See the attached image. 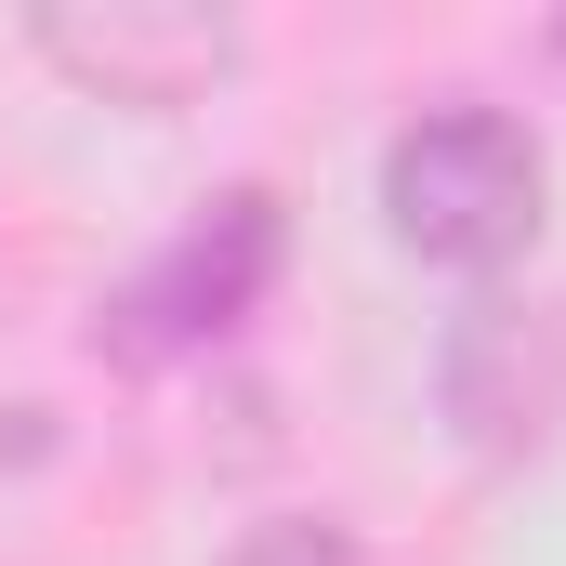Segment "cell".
Masks as SVG:
<instances>
[{
	"label": "cell",
	"instance_id": "2",
	"mask_svg": "<svg viewBox=\"0 0 566 566\" xmlns=\"http://www.w3.org/2000/svg\"><path fill=\"white\" fill-rule=\"evenodd\" d=\"M277 198L264 185H224L211 211H185L158 251H145L133 277L106 290V316H93V343L119 356V369H171V356H198V343H224L251 303H264V277H277Z\"/></svg>",
	"mask_w": 566,
	"mask_h": 566
},
{
	"label": "cell",
	"instance_id": "5",
	"mask_svg": "<svg viewBox=\"0 0 566 566\" xmlns=\"http://www.w3.org/2000/svg\"><path fill=\"white\" fill-rule=\"evenodd\" d=\"M541 40H554V53H566V13H554V27H541Z\"/></svg>",
	"mask_w": 566,
	"mask_h": 566
},
{
	"label": "cell",
	"instance_id": "4",
	"mask_svg": "<svg viewBox=\"0 0 566 566\" xmlns=\"http://www.w3.org/2000/svg\"><path fill=\"white\" fill-rule=\"evenodd\" d=\"M211 566H369V554H356V527H329V514H264L251 541H224Z\"/></svg>",
	"mask_w": 566,
	"mask_h": 566
},
{
	"label": "cell",
	"instance_id": "1",
	"mask_svg": "<svg viewBox=\"0 0 566 566\" xmlns=\"http://www.w3.org/2000/svg\"><path fill=\"white\" fill-rule=\"evenodd\" d=\"M382 224L422 264H514L541 238V133L474 93L396 119L382 133Z\"/></svg>",
	"mask_w": 566,
	"mask_h": 566
},
{
	"label": "cell",
	"instance_id": "3",
	"mask_svg": "<svg viewBox=\"0 0 566 566\" xmlns=\"http://www.w3.org/2000/svg\"><path fill=\"white\" fill-rule=\"evenodd\" d=\"M40 53L106 106H198L238 66V13H198V0H53Z\"/></svg>",
	"mask_w": 566,
	"mask_h": 566
}]
</instances>
